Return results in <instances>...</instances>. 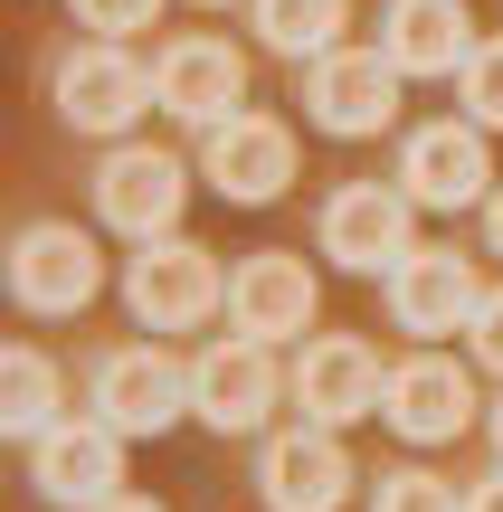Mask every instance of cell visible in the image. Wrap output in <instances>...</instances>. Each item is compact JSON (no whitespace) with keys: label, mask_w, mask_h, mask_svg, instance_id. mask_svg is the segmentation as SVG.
<instances>
[{"label":"cell","mask_w":503,"mask_h":512,"mask_svg":"<svg viewBox=\"0 0 503 512\" xmlns=\"http://www.w3.org/2000/svg\"><path fill=\"white\" fill-rule=\"evenodd\" d=\"M95 418L114 437H162L171 418H190V361H171L162 342H124L95 361Z\"/></svg>","instance_id":"1"},{"label":"cell","mask_w":503,"mask_h":512,"mask_svg":"<svg viewBox=\"0 0 503 512\" xmlns=\"http://www.w3.org/2000/svg\"><path fill=\"white\" fill-rule=\"evenodd\" d=\"M124 304H133V323H152V332H190V323H209V313L228 304V275H219V256H209V247L152 238L124 266Z\"/></svg>","instance_id":"2"},{"label":"cell","mask_w":503,"mask_h":512,"mask_svg":"<svg viewBox=\"0 0 503 512\" xmlns=\"http://www.w3.org/2000/svg\"><path fill=\"white\" fill-rule=\"evenodd\" d=\"M181 200H190V171H181V152L124 143V152H105V171H95V219H105V228H124L133 247H152V238H181Z\"/></svg>","instance_id":"3"},{"label":"cell","mask_w":503,"mask_h":512,"mask_svg":"<svg viewBox=\"0 0 503 512\" xmlns=\"http://www.w3.org/2000/svg\"><path fill=\"white\" fill-rule=\"evenodd\" d=\"M285 399V370H276V342H209L190 361V418H209L219 437H247L266 427V408Z\"/></svg>","instance_id":"4"},{"label":"cell","mask_w":503,"mask_h":512,"mask_svg":"<svg viewBox=\"0 0 503 512\" xmlns=\"http://www.w3.org/2000/svg\"><path fill=\"white\" fill-rule=\"evenodd\" d=\"M409 190H390V181H342L333 200H323V256L333 266H352V275H390L399 256H409Z\"/></svg>","instance_id":"5"},{"label":"cell","mask_w":503,"mask_h":512,"mask_svg":"<svg viewBox=\"0 0 503 512\" xmlns=\"http://www.w3.org/2000/svg\"><path fill=\"white\" fill-rule=\"evenodd\" d=\"M95 285H105L95 238H76L67 219L19 228V247H10V294H19V313H48V323H57V313H86Z\"/></svg>","instance_id":"6"},{"label":"cell","mask_w":503,"mask_h":512,"mask_svg":"<svg viewBox=\"0 0 503 512\" xmlns=\"http://www.w3.org/2000/svg\"><path fill=\"white\" fill-rule=\"evenodd\" d=\"M380 389H390V370H380V351L361 342V332H323V342H304V361H295V408L314 427L380 418Z\"/></svg>","instance_id":"7"},{"label":"cell","mask_w":503,"mask_h":512,"mask_svg":"<svg viewBox=\"0 0 503 512\" xmlns=\"http://www.w3.org/2000/svg\"><path fill=\"white\" fill-rule=\"evenodd\" d=\"M200 171H209V190H219V200L257 209V200H276V190L295 181V133H285L276 114H228V124H209Z\"/></svg>","instance_id":"8"},{"label":"cell","mask_w":503,"mask_h":512,"mask_svg":"<svg viewBox=\"0 0 503 512\" xmlns=\"http://www.w3.org/2000/svg\"><path fill=\"white\" fill-rule=\"evenodd\" d=\"M143 105H162V95H152V67L124 57L114 38H95V48H76L67 67H57V114H67L76 133H124Z\"/></svg>","instance_id":"9"},{"label":"cell","mask_w":503,"mask_h":512,"mask_svg":"<svg viewBox=\"0 0 503 512\" xmlns=\"http://www.w3.org/2000/svg\"><path fill=\"white\" fill-rule=\"evenodd\" d=\"M152 95L181 124H228V114H247V57L228 38H171L152 57Z\"/></svg>","instance_id":"10"},{"label":"cell","mask_w":503,"mask_h":512,"mask_svg":"<svg viewBox=\"0 0 503 512\" xmlns=\"http://www.w3.org/2000/svg\"><path fill=\"white\" fill-rule=\"evenodd\" d=\"M29 475H38V494H48V503L95 512V503L124 494V437H114L105 418H67V427H48V437H38Z\"/></svg>","instance_id":"11"},{"label":"cell","mask_w":503,"mask_h":512,"mask_svg":"<svg viewBox=\"0 0 503 512\" xmlns=\"http://www.w3.org/2000/svg\"><path fill=\"white\" fill-rule=\"evenodd\" d=\"M304 105H314V124L323 133H380L399 114V67L380 48H333V57H314V76H304Z\"/></svg>","instance_id":"12"},{"label":"cell","mask_w":503,"mask_h":512,"mask_svg":"<svg viewBox=\"0 0 503 512\" xmlns=\"http://www.w3.org/2000/svg\"><path fill=\"white\" fill-rule=\"evenodd\" d=\"M485 181H494L485 124H418L399 143V190L418 209H466V200H485Z\"/></svg>","instance_id":"13"},{"label":"cell","mask_w":503,"mask_h":512,"mask_svg":"<svg viewBox=\"0 0 503 512\" xmlns=\"http://www.w3.org/2000/svg\"><path fill=\"white\" fill-rule=\"evenodd\" d=\"M390 313H399V332H475L485 285H475L466 256H447V247H409V256L390 266Z\"/></svg>","instance_id":"14"},{"label":"cell","mask_w":503,"mask_h":512,"mask_svg":"<svg viewBox=\"0 0 503 512\" xmlns=\"http://www.w3.org/2000/svg\"><path fill=\"white\" fill-rule=\"evenodd\" d=\"M257 494L266 512H342L352 494V456H342L333 427H295V437H276L257 456Z\"/></svg>","instance_id":"15"},{"label":"cell","mask_w":503,"mask_h":512,"mask_svg":"<svg viewBox=\"0 0 503 512\" xmlns=\"http://www.w3.org/2000/svg\"><path fill=\"white\" fill-rule=\"evenodd\" d=\"M380 418H390L409 446H447L456 427L475 418V389H466V370H456V361L418 351V361L390 370V389H380Z\"/></svg>","instance_id":"16"},{"label":"cell","mask_w":503,"mask_h":512,"mask_svg":"<svg viewBox=\"0 0 503 512\" xmlns=\"http://www.w3.org/2000/svg\"><path fill=\"white\" fill-rule=\"evenodd\" d=\"M228 323H238V342H295V332L314 323V275H304V256H247V266L228 275Z\"/></svg>","instance_id":"17"},{"label":"cell","mask_w":503,"mask_h":512,"mask_svg":"<svg viewBox=\"0 0 503 512\" xmlns=\"http://www.w3.org/2000/svg\"><path fill=\"white\" fill-rule=\"evenodd\" d=\"M380 57H390L399 76H456L475 57L466 0H390V10H380Z\"/></svg>","instance_id":"18"},{"label":"cell","mask_w":503,"mask_h":512,"mask_svg":"<svg viewBox=\"0 0 503 512\" xmlns=\"http://www.w3.org/2000/svg\"><path fill=\"white\" fill-rule=\"evenodd\" d=\"M0 427H10V437H48V427H67L57 418V361L48 351H10V361H0Z\"/></svg>","instance_id":"19"},{"label":"cell","mask_w":503,"mask_h":512,"mask_svg":"<svg viewBox=\"0 0 503 512\" xmlns=\"http://www.w3.org/2000/svg\"><path fill=\"white\" fill-rule=\"evenodd\" d=\"M257 38H266L276 57H333L342 0H257Z\"/></svg>","instance_id":"20"},{"label":"cell","mask_w":503,"mask_h":512,"mask_svg":"<svg viewBox=\"0 0 503 512\" xmlns=\"http://www.w3.org/2000/svg\"><path fill=\"white\" fill-rule=\"evenodd\" d=\"M456 95H466V124H503V38H475V57L456 67Z\"/></svg>","instance_id":"21"},{"label":"cell","mask_w":503,"mask_h":512,"mask_svg":"<svg viewBox=\"0 0 503 512\" xmlns=\"http://www.w3.org/2000/svg\"><path fill=\"white\" fill-rule=\"evenodd\" d=\"M380 512H466L456 503V484L418 475V465H399V475H380Z\"/></svg>","instance_id":"22"},{"label":"cell","mask_w":503,"mask_h":512,"mask_svg":"<svg viewBox=\"0 0 503 512\" xmlns=\"http://www.w3.org/2000/svg\"><path fill=\"white\" fill-rule=\"evenodd\" d=\"M152 19H162V0H76V29H95V38H133Z\"/></svg>","instance_id":"23"},{"label":"cell","mask_w":503,"mask_h":512,"mask_svg":"<svg viewBox=\"0 0 503 512\" xmlns=\"http://www.w3.org/2000/svg\"><path fill=\"white\" fill-rule=\"evenodd\" d=\"M475 351H485V370H503V294H485V313H475Z\"/></svg>","instance_id":"24"},{"label":"cell","mask_w":503,"mask_h":512,"mask_svg":"<svg viewBox=\"0 0 503 512\" xmlns=\"http://www.w3.org/2000/svg\"><path fill=\"white\" fill-rule=\"evenodd\" d=\"M466 512H503V475H485V484H475V494H466Z\"/></svg>","instance_id":"25"},{"label":"cell","mask_w":503,"mask_h":512,"mask_svg":"<svg viewBox=\"0 0 503 512\" xmlns=\"http://www.w3.org/2000/svg\"><path fill=\"white\" fill-rule=\"evenodd\" d=\"M95 512H162V503H143V494H114V503H95Z\"/></svg>","instance_id":"26"},{"label":"cell","mask_w":503,"mask_h":512,"mask_svg":"<svg viewBox=\"0 0 503 512\" xmlns=\"http://www.w3.org/2000/svg\"><path fill=\"white\" fill-rule=\"evenodd\" d=\"M494 256H503V190H494Z\"/></svg>","instance_id":"27"},{"label":"cell","mask_w":503,"mask_h":512,"mask_svg":"<svg viewBox=\"0 0 503 512\" xmlns=\"http://www.w3.org/2000/svg\"><path fill=\"white\" fill-rule=\"evenodd\" d=\"M494 446H503V408H494Z\"/></svg>","instance_id":"28"},{"label":"cell","mask_w":503,"mask_h":512,"mask_svg":"<svg viewBox=\"0 0 503 512\" xmlns=\"http://www.w3.org/2000/svg\"><path fill=\"white\" fill-rule=\"evenodd\" d=\"M209 10H228V0H209Z\"/></svg>","instance_id":"29"}]
</instances>
